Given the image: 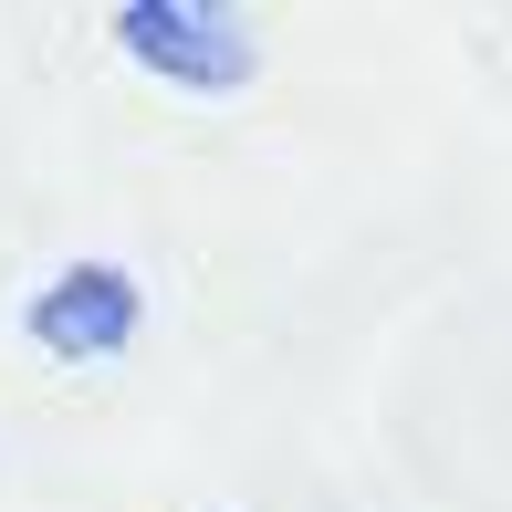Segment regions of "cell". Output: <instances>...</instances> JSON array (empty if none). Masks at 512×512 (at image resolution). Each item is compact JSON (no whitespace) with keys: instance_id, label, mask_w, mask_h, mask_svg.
Wrapping results in <instances>:
<instances>
[{"instance_id":"obj_1","label":"cell","mask_w":512,"mask_h":512,"mask_svg":"<svg viewBox=\"0 0 512 512\" xmlns=\"http://www.w3.org/2000/svg\"><path fill=\"white\" fill-rule=\"evenodd\" d=\"M115 42H126L136 63H157L168 84H189V95H241L251 84V32L230 11H209V0H168V11H126L115 21Z\"/></svg>"},{"instance_id":"obj_2","label":"cell","mask_w":512,"mask_h":512,"mask_svg":"<svg viewBox=\"0 0 512 512\" xmlns=\"http://www.w3.org/2000/svg\"><path fill=\"white\" fill-rule=\"evenodd\" d=\"M136 283L115 262H63L53 283L32 293V335L53 345V356H115V345L136 335Z\"/></svg>"}]
</instances>
